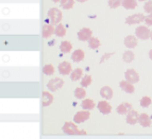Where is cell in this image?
I'll return each mask as SVG.
<instances>
[{
    "mask_svg": "<svg viewBox=\"0 0 152 139\" xmlns=\"http://www.w3.org/2000/svg\"><path fill=\"white\" fill-rule=\"evenodd\" d=\"M63 132L65 134H68V135H80V134H83L85 135V131H80L78 129V127L76 125V122H70V121H67L65 122V124L63 125Z\"/></svg>",
    "mask_w": 152,
    "mask_h": 139,
    "instance_id": "obj_1",
    "label": "cell"
},
{
    "mask_svg": "<svg viewBox=\"0 0 152 139\" xmlns=\"http://www.w3.org/2000/svg\"><path fill=\"white\" fill-rule=\"evenodd\" d=\"M47 17L49 18L50 23L52 25H56V23H60V21L62 20V12L60 9L58 8H52L48 11L47 13Z\"/></svg>",
    "mask_w": 152,
    "mask_h": 139,
    "instance_id": "obj_2",
    "label": "cell"
},
{
    "mask_svg": "<svg viewBox=\"0 0 152 139\" xmlns=\"http://www.w3.org/2000/svg\"><path fill=\"white\" fill-rule=\"evenodd\" d=\"M150 34H151V31L149 30L148 25H140V27H137L136 30H135V35H136V37L142 39V41H147V39H149Z\"/></svg>",
    "mask_w": 152,
    "mask_h": 139,
    "instance_id": "obj_3",
    "label": "cell"
},
{
    "mask_svg": "<svg viewBox=\"0 0 152 139\" xmlns=\"http://www.w3.org/2000/svg\"><path fill=\"white\" fill-rule=\"evenodd\" d=\"M63 85H64V81L61 78H54V79H51L50 81L48 82L47 87H48V89L50 91H56L58 89L62 88Z\"/></svg>",
    "mask_w": 152,
    "mask_h": 139,
    "instance_id": "obj_4",
    "label": "cell"
},
{
    "mask_svg": "<svg viewBox=\"0 0 152 139\" xmlns=\"http://www.w3.org/2000/svg\"><path fill=\"white\" fill-rule=\"evenodd\" d=\"M145 20V15L140 14V13H136V14H133V15H130L129 17H127L126 19V23L127 25H138V23H142Z\"/></svg>",
    "mask_w": 152,
    "mask_h": 139,
    "instance_id": "obj_5",
    "label": "cell"
},
{
    "mask_svg": "<svg viewBox=\"0 0 152 139\" xmlns=\"http://www.w3.org/2000/svg\"><path fill=\"white\" fill-rule=\"evenodd\" d=\"M91 117V113H89L87 109H84V111H78L74 117V121L76 123H82V122L86 121L87 119H89Z\"/></svg>",
    "mask_w": 152,
    "mask_h": 139,
    "instance_id": "obj_6",
    "label": "cell"
},
{
    "mask_svg": "<svg viewBox=\"0 0 152 139\" xmlns=\"http://www.w3.org/2000/svg\"><path fill=\"white\" fill-rule=\"evenodd\" d=\"M124 76H126V80L132 84L137 83V82L140 81V76H138V74L134 69H128L126 71V74H124Z\"/></svg>",
    "mask_w": 152,
    "mask_h": 139,
    "instance_id": "obj_7",
    "label": "cell"
},
{
    "mask_svg": "<svg viewBox=\"0 0 152 139\" xmlns=\"http://www.w3.org/2000/svg\"><path fill=\"white\" fill-rule=\"evenodd\" d=\"M71 71H72V67H71V64L69 62H62L58 65V72L62 76H68L71 74Z\"/></svg>",
    "mask_w": 152,
    "mask_h": 139,
    "instance_id": "obj_8",
    "label": "cell"
},
{
    "mask_svg": "<svg viewBox=\"0 0 152 139\" xmlns=\"http://www.w3.org/2000/svg\"><path fill=\"white\" fill-rule=\"evenodd\" d=\"M93 35V31L88 28H82L81 30L78 32V38L79 41H86Z\"/></svg>",
    "mask_w": 152,
    "mask_h": 139,
    "instance_id": "obj_9",
    "label": "cell"
},
{
    "mask_svg": "<svg viewBox=\"0 0 152 139\" xmlns=\"http://www.w3.org/2000/svg\"><path fill=\"white\" fill-rule=\"evenodd\" d=\"M138 119H140V114L135 109L132 108L127 114V123L131 124V125L136 124L138 122Z\"/></svg>",
    "mask_w": 152,
    "mask_h": 139,
    "instance_id": "obj_10",
    "label": "cell"
},
{
    "mask_svg": "<svg viewBox=\"0 0 152 139\" xmlns=\"http://www.w3.org/2000/svg\"><path fill=\"white\" fill-rule=\"evenodd\" d=\"M132 108H133V107H132V105L129 102H122V103H120L119 105L117 106L116 111L119 115H127Z\"/></svg>",
    "mask_w": 152,
    "mask_h": 139,
    "instance_id": "obj_11",
    "label": "cell"
},
{
    "mask_svg": "<svg viewBox=\"0 0 152 139\" xmlns=\"http://www.w3.org/2000/svg\"><path fill=\"white\" fill-rule=\"evenodd\" d=\"M98 109L99 111L101 113V114L103 115H107L110 114L112 111V106H111V104L109 103L107 101H100L98 103Z\"/></svg>",
    "mask_w": 152,
    "mask_h": 139,
    "instance_id": "obj_12",
    "label": "cell"
},
{
    "mask_svg": "<svg viewBox=\"0 0 152 139\" xmlns=\"http://www.w3.org/2000/svg\"><path fill=\"white\" fill-rule=\"evenodd\" d=\"M124 46L129 49H133L137 46V37L134 35H128L127 37H124Z\"/></svg>",
    "mask_w": 152,
    "mask_h": 139,
    "instance_id": "obj_13",
    "label": "cell"
},
{
    "mask_svg": "<svg viewBox=\"0 0 152 139\" xmlns=\"http://www.w3.org/2000/svg\"><path fill=\"white\" fill-rule=\"evenodd\" d=\"M54 25L52 23H47L43 27V37L49 38L52 34L56 33V28L53 27Z\"/></svg>",
    "mask_w": 152,
    "mask_h": 139,
    "instance_id": "obj_14",
    "label": "cell"
},
{
    "mask_svg": "<svg viewBox=\"0 0 152 139\" xmlns=\"http://www.w3.org/2000/svg\"><path fill=\"white\" fill-rule=\"evenodd\" d=\"M119 85H120V88H121L124 92H127V94H133L135 91L134 85L132 83H130L129 81H127V80H126V81H121L119 83Z\"/></svg>",
    "mask_w": 152,
    "mask_h": 139,
    "instance_id": "obj_15",
    "label": "cell"
},
{
    "mask_svg": "<svg viewBox=\"0 0 152 139\" xmlns=\"http://www.w3.org/2000/svg\"><path fill=\"white\" fill-rule=\"evenodd\" d=\"M85 57V53L84 51L81 49H77L74 51V53L71 54V60L75 62V63H79V62H82Z\"/></svg>",
    "mask_w": 152,
    "mask_h": 139,
    "instance_id": "obj_16",
    "label": "cell"
},
{
    "mask_svg": "<svg viewBox=\"0 0 152 139\" xmlns=\"http://www.w3.org/2000/svg\"><path fill=\"white\" fill-rule=\"evenodd\" d=\"M138 122L142 127H149L150 125H152V122H151V118L149 117L148 114H140V119H138Z\"/></svg>",
    "mask_w": 152,
    "mask_h": 139,
    "instance_id": "obj_17",
    "label": "cell"
},
{
    "mask_svg": "<svg viewBox=\"0 0 152 139\" xmlns=\"http://www.w3.org/2000/svg\"><path fill=\"white\" fill-rule=\"evenodd\" d=\"M100 96L105 100H111L112 97H113V89L110 86H103L100 89Z\"/></svg>",
    "mask_w": 152,
    "mask_h": 139,
    "instance_id": "obj_18",
    "label": "cell"
},
{
    "mask_svg": "<svg viewBox=\"0 0 152 139\" xmlns=\"http://www.w3.org/2000/svg\"><path fill=\"white\" fill-rule=\"evenodd\" d=\"M42 100H43V106L47 107L53 102V96L49 91H44L43 96H42Z\"/></svg>",
    "mask_w": 152,
    "mask_h": 139,
    "instance_id": "obj_19",
    "label": "cell"
},
{
    "mask_svg": "<svg viewBox=\"0 0 152 139\" xmlns=\"http://www.w3.org/2000/svg\"><path fill=\"white\" fill-rule=\"evenodd\" d=\"M121 5L127 10H134L137 7V0H122Z\"/></svg>",
    "mask_w": 152,
    "mask_h": 139,
    "instance_id": "obj_20",
    "label": "cell"
},
{
    "mask_svg": "<svg viewBox=\"0 0 152 139\" xmlns=\"http://www.w3.org/2000/svg\"><path fill=\"white\" fill-rule=\"evenodd\" d=\"M81 106H82V108L91 111V109L95 108V102H94V100H91V99H85V100L82 101Z\"/></svg>",
    "mask_w": 152,
    "mask_h": 139,
    "instance_id": "obj_21",
    "label": "cell"
},
{
    "mask_svg": "<svg viewBox=\"0 0 152 139\" xmlns=\"http://www.w3.org/2000/svg\"><path fill=\"white\" fill-rule=\"evenodd\" d=\"M82 74H83V70L81 68H77L75 70H72L70 74L71 81H79L82 78Z\"/></svg>",
    "mask_w": 152,
    "mask_h": 139,
    "instance_id": "obj_22",
    "label": "cell"
},
{
    "mask_svg": "<svg viewBox=\"0 0 152 139\" xmlns=\"http://www.w3.org/2000/svg\"><path fill=\"white\" fill-rule=\"evenodd\" d=\"M60 49H61V51L63 53H68V52L71 51V49H72V45H71L70 41H62L61 45H60Z\"/></svg>",
    "mask_w": 152,
    "mask_h": 139,
    "instance_id": "obj_23",
    "label": "cell"
},
{
    "mask_svg": "<svg viewBox=\"0 0 152 139\" xmlns=\"http://www.w3.org/2000/svg\"><path fill=\"white\" fill-rule=\"evenodd\" d=\"M134 58H135V54L130 50L126 51V52L122 54V60H124V62H126V63H131V62L134 61Z\"/></svg>",
    "mask_w": 152,
    "mask_h": 139,
    "instance_id": "obj_24",
    "label": "cell"
},
{
    "mask_svg": "<svg viewBox=\"0 0 152 139\" xmlns=\"http://www.w3.org/2000/svg\"><path fill=\"white\" fill-rule=\"evenodd\" d=\"M85 96H86V91H85L83 86H81V87H77V88L75 89V97H76L77 99L82 100V99L85 98Z\"/></svg>",
    "mask_w": 152,
    "mask_h": 139,
    "instance_id": "obj_25",
    "label": "cell"
},
{
    "mask_svg": "<svg viewBox=\"0 0 152 139\" xmlns=\"http://www.w3.org/2000/svg\"><path fill=\"white\" fill-rule=\"evenodd\" d=\"M58 37H63V36L66 35V29L65 27H64V25H62V23H58V25H56V33H54Z\"/></svg>",
    "mask_w": 152,
    "mask_h": 139,
    "instance_id": "obj_26",
    "label": "cell"
},
{
    "mask_svg": "<svg viewBox=\"0 0 152 139\" xmlns=\"http://www.w3.org/2000/svg\"><path fill=\"white\" fill-rule=\"evenodd\" d=\"M61 7L65 10H70L75 4V0H61Z\"/></svg>",
    "mask_w": 152,
    "mask_h": 139,
    "instance_id": "obj_27",
    "label": "cell"
},
{
    "mask_svg": "<svg viewBox=\"0 0 152 139\" xmlns=\"http://www.w3.org/2000/svg\"><path fill=\"white\" fill-rule=\"evenodd\" d=\"M88 46L91 49H97L100 46V41L97 37H93L91 36L88 39Z\"/></svg>",
    "mask_w": 152,
    "mask_h": 139,
    "instance_id": "obj_28",
    "label": "cell"
},
{
    "mask_svg": "<svg viewBox=\"0 0 152 139\" xmlns=\"http://www.w3.org/2000/svg\"><path fill=\"white\" fill-rule=\"evenodd\" d=\"M43 72L46 76H52L54 74V67L51 64H47V65L44 66Z\"/></svg>",
    "mask_w": 152,
    "mask_h": 139,
    "instance_id": "obj_29",
    "label": "cell"
},
{
    "mask_svg": "<svg viewBox=\"0 0 152 139\" xmlns=\"http://www.w3.org/2000/svg\"><path fill=\"white\" fill-rule=\"evenodd\" d=\"M152 103V99L150 97L145 96L140 99V106L142 107H148L150 106V104Z\"/></svg>",
    "mask_w": 152,
    "mask_h": 139,
    "instance_id": "obj_30",
    "label": "cell"
},
{
    "mask_svg": "<svg viewBox=\"0 0 152 139\" xmlns=\"http://www.w3.org/2000/svg\"><path fill=\"white\" fill-rule=\"evenodd\" d=\"M91 81H93V79L89 74H86V76H84L82 78V81H81V86L83 87H87L91 84Z\"/></svg>",
    "mask_w": 152,
    "mask_h": 139,
    "instance_id": "obj_31",
    "label": "cell"
},
{
    "mask_svg": "<svg viewBox=\"0 0 152 139\" xmlns=\"http://www.w3.org/2000/svg\"><path fill=\"white\" fill-rule=\"evenodd\" d=\"M107 2H109V5L111 9H117L118 7L121 5L122 0H109Z\"/></svg>",
    "mask_w": 152,
    "mask_h": 139,
    "instance_id": "obj_32",
    "label": "cell"
},
{
    "mask_svg": "<svg viewBox=\"0 0 152 139\" xmlns=\"http://www.w3.org/2000/svg\"><path fill=\"white\" fill-rule=\"evenodd\" d=\"M144 10H145V12H147L148 14H151L152 13V0H149V1H147V2L145 3Z\"/></svg>",
    "mask_w": 152,
    "mask_h": 139,
    "instance_id": "obj_33",
    "label": "cell"
},
{
    "mask_svg": "<svg viewBox=\"0 0 152 139\" xmlns=\"http://www.w3.org/2000/svg\"><path fill=\"white\" fill-rule=\"evenodd\" d=\"M145 23L148 25V27H151L152 25V13L151 14H149V15L145 16Z\"/></svg>",
    "mask_w": 152,
    "mask_h": 139,
    "instance_id": "obj_34",
    "label": "cell"
},
{
    "mask_svg": "<svg viewBox=\"0 0 152 139\" xmlns=\"http://www.w3.org/2000/svg\"><path fill=\"white\" fill-rule=\"evenodd\" d=\"M114 55V53L113 52H110V53H105V54H103L102 55V57H101V60H100V63H103L104 61H107V60H109L111 56H113Z\"/></svg>",
    "mask_w": 152,
    "mask_h": 139,
    "instance_id": "obj_35",
    "label": "cell"
},
{
    "mask_svg": "<svg viewBox=\"0 0 152 139\" xmlns=\"http://www.w3.org/2000/svg\"><path fill=\"white\" fill-rule=\"evenodd\" d=\"M149 57H150V60H152V49L149 51Z\"/></svg>",
    "mask_w": 152,
    "mask_h": 139,
    "instance_id": "obj_36",
    "label": "cell"
},
{
    "mask_svg": "<svg viewBox=\"0 0 152 139\" xmlns=\"http://www.w3.org/2000/svg\"><path fill=\"white\" fill-rule=\"evenodd\" d=\"M78 2H85V1H87V0H77Z\"/></svg>",
    "mask_w": 152,
    "mask_h": 139,
    "instance_id": "obj_37",
    "label": "cell"
},
{
    "mask_svg": "<svg viewBox=\"0 0 152 139\" xmlns=\"http://www.w3.org/2000/svg\"><path fill=\"white\" fill-rule=\"evenodd\" d=\"M52 1H53V2H60V1H61V0H52Z\"/></svg>",
    "mask_w": 152,
    "mask_h": 139,
    "instance_id": "obj_38",
    "label": "cell"
},
{
    "mask_svg": "<svg viewBox=\"0 0 152 139\" xmlns=\"http://www.w3.org/2000/svg\"><path fill=\"white\" fill-rule=\"evenodd\" d=\"M150 38L152 39V31H151V34H150Z\"/></svg>",
    "mask_w": 152,
    "mask_h": 139,
    "instance_id": "obj_39",
    "label": "cell"
},
{
    "mask_svg": "<svg viewBox=\"0 0 152 139\" xmlns=\"http://www.w3.org/2000/svg\"><path fill=\"white\" fill-rule=\"evenodd\" d=\"M138 1H146V0H138Z\"/></svg>",
    "mask_w": 152,
    "mask_h": 139,
    "instance_id": "obj_40",
    "label": "cell"
}]
</instances>
